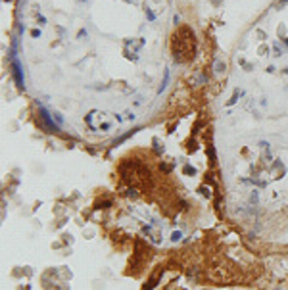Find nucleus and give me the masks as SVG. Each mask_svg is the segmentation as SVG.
<instances>
[{"mask_svg":"<svg viewBox=\"0 0 288 290\" xmlns=\"http://www.w3.org/2000/svg\"><path fill=\"white\" fill-rule=\"evenodd\" d=\"M36 104H39V113H40V121H42L44 129H46L48 133H56V131H60V123H54V117L46 112V108H44L40 102H36Z\"/></svg>","mask_w":288,"mask_h":290,"instance_id":"obj_1","label":"nucleus"},{"mask_svg":"<svg viewBox=\"0 0 288 290\" xmlns=\"http://www.w3.org/2000/svg\"><path fill=\"white\" fill-rule=\"evenodd\" d=\"M12 62V71H14V81L19 88H25V77H23V67H21V62L17 58L10 60Z\"/></svg>","mask_w":288,"mask_h":290,"instance_id":"obj_2","label":"nucleus"},{"mask_svg":"<svg viewBox=\"0 0 288 290\" xmlns=\"http://www.w3.org/2000/svg\"><path fill=\"white\" fill-rule=\"evenodd\" d=\"M167 83H169V69H165V71H163V83H161L160 88H157V94H161V92L167 88Z\"/></svg>","mask_w":288,"mask_h":290,"instance_id":"obj_3","label":"nucleus"},{"mask_svg":"<svg viewBox=\"0 0 288 290\" xmlns=\"http://www.w3.org/2000/svg\"><path fill=\"white\" fill-rule=\"evenodd\" d=\"M225 71V64L223 62H215V73H223Z\"/></svg>","mask_w":288,"mask_h":290,"instance_id":"obj_4","label":"nucleus"},{"mask_svg":"<svg viewBox=\"0 0 288 290\" xmlns=\"http://www.w3.org/2000/svg\"><path fill=\"white\" fill-rule=\"evenodd\" d=\"M54 117H56V121H58V123H60V125H62V123H63V115H62V113H58V112H54Z\"/></svg>","mask_w":288,"mask_h":290,"instance_id":"obj_5","label":"nucleus"},{"mask_svg":"<svg viewBox=\"0 0 288 290\" xmlns=\"http://www.w3.org/2000/svg\"><path fill=\"white\" fill-rule=\"evenodd\" d=\"M184 173H188V175L192 173V175H194V167H190V165H184Z\"/></svg>","mask_w":288,"mask_h":290,"instance_id":"obj_6","label":"nucleus"},{"mask_svg":"<svg viewBox=\"0 0 288 290\" xmlns=\"http://www.w3.org/2000/svg\"><path fill=\"white\" fill-rule=\"evenodd\" d=\"M181 238V232H173V240H175V242H177V240H179Z\"/></svg>","mask_w":288,"mask_h":290,"instance_id":"obj_7","label":"nucleus"},{"mask_svg":"<svg viewBox=\"0 0 288 290\" xmlns=\"http://www.w3.org/2000/svg\"><path fill=\"white\" fill-rule=\"evenodd\" d=\"M179 21H181V18H179V15L175 14V15H173V23H175V25H177V23H179Z\"/></svg>","mask_w":288,"mask_h":290,"instance_id":"obj_8","label":"nucleus"},{"mask_svg":"<svg viewBox=\"0 0 288 290\" xmlns=\"http://www.w3.org/2000/svg\"><path fill=\"white\" fill-rule=\"evenodd\" d=\"M100 129H102V131H108V129H109V123H104V125H102Z\"/></svg>","mask_w":288,"mask_h":290,"instance_id":"obj_9","label":"nucleus"}]
</instances>
